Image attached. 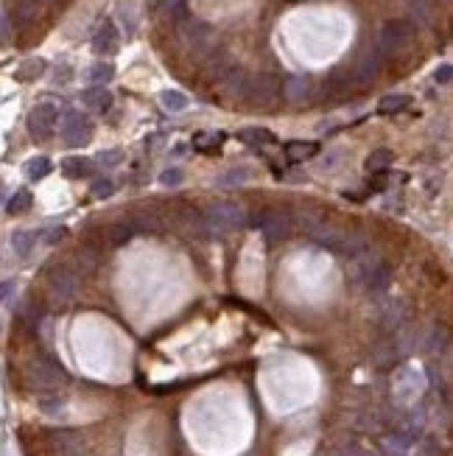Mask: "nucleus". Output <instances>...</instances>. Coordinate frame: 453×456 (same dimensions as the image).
I'll list each match as a JSON object with an SVG mask.
<instances>
[{
	"instance_id": "1a4fd4ad",
	"label": "nucleus",
	"mask_w": 453,
	"mask_h": 456,
	"mask_svg": "<svg viewBox=\"0 0 453 456\" xmlns=\"http://www.w3.org/2000/svg\"><path fill=\"white\" fill-rule=\"evenodd\" d=\"M92 51H95L98 56H112V54L118 51V28H115L112 20H104V23L98 25V31H95V37H92Z\"/></svg>"
},
{
	"instance_id": "aec40b11",
	"label": "nucleus",
	"mask_w": 453,
	"mask_h": 456,
	"mask_svg": "<svg viewBox=\"0 0 453 456\" xmlns=\"http://www.w3.org/2000/svg\"><path fill=\"white\" fill-rule=\"evenodd\" d=\"M34 244H37V232H25V229H20V232H14V235H11V249L17 252V258H28V255H31V249H34Z\"/></svg>"
},
{
	"instance_id": "7ed1b4c3",
	"label": "nucleus",
	"mask_w": 453,
	"mask_h": 456,
	"mask_svg": "<svg viewBox=\"0 0 453 456\" xmlns=\"http://www.w3.org/2000/svg\"><path fill=\"white\" fill-rule=\"evenodd\" d=\"M59 135H62L65 146L81 149V146H87V143L92 140V121H90L87 115H81L78 109H71V112L65 115L62 126H59Z\"/></svg>"
},
{
	"instance_id": "9d476101",
	"label": "nucleus",
	"mask_w": 453,
	"mask_h": 456,
	"mask_svg": "<svg viewBox=\"0 0 453 456\" xmlns=\"http://www.w3.org/2000/svg\"><path fill=\"white\" fill-rule=\"evenodd\" d=\"M392 277H394L392 263L389 260H375V263H370V269L364 275V286L370 292H386L392 286Z\"/></svg>"
},
{
	"instance_id": "f257e3e1",
	"label": "nucleus",
	"mask_w": 453,
	"mask_h": 456,
	"mask_svg": "<svg viewBox=\"0 0 453 456\" xmlns=\"http://www.w3.org/2000/svg\"><path fill=\"white\" fill-rule=\"evenodd\" d=\"M243 222H246V213L235 202H213L205 210V224L210 229V238H222L226 232L238 229Z\"/></svg>"
},
{
	"instance_id": "bb28decb",
	"label": "nucleus",
	"mask_w": 453,
	"mask_h": 456,
	"mask_svg": "<svg viewBox=\"0 0 453 456\" xmlns=\"http://www.w3.org/2000/svg\"><path fill=\"white\" fill-rule=\"evenodd\" d=\"M31 202H34V196H31L25 188H20V191L6 202V210H8L11 216H17V213H25V210L31 208Z\"/></svg>"
},
{
	"instance_id": "c756f323",
	"label": "nucleus",
	"mask_w": 453,
	"mask_h": 456,
	"mask_svg": "<svg viewBox=\"0 0 453 456\" xmlns=\"http://www.w3.org/2000/svg\"><path fill=\"white\" fill-rule=\"evenodd\" d=\"M76 263H78L81 272H92V269L98 266V252L90 249V246H84V249L76 252Z\"/></svg>"
},
{
	"instance_id": "4c0bfd02",
	"label": "nucleus",
	"mask_w": 453,
	"mask_h": 456,
	"mask_svg": "<svg viewBox=\"0 0 453 456\" xmlns=\"http://www.w3.org/2000/svg\"><path fill=\"white\" fill-rule=\"evenodd\" d=\"M11 289H14V283H11V280H3V283H0V303L11 294Z\"/></svg>"
},
{
	"instance_id": "a211bd4d",
	"label": "nucleus",
	"mask_w": 453,
	"mask_h": 456,
	"mask_svg": "<svg viewBox=\"0 0 453 456\" xmlns=\"http://www.w3.org/2000/svg\"><path fill=\"white\" fill-rule=\"evenodd\" d=\"M31 376H34L37 383H59V380L65 378V376H62V370H59L56 364H51V361H37Z\"/></svg>"
},
{
	"instance_id": "20e7f679",
	"label": "nucleus",
	"mask_w": 453,
	"mask_h": 456,
	"mask_svg": "<svg viewBox=\"0 0 453 456\" xmlns=\"http://www.w3.org/2000/svg\"><path fill=\"white\" fill-rule=\"evenodd\" d=\"M56 124H59V107L51 101H42L28 112V132L34 140H48Z\"/></svg>"
},
{
	"instance_id": "6e6552de",
	"label": "nucleus",
	"mask_w": 453,
	"mask_h": 456,
	"mask_svg": "<svg viewBox=\"0 0 453 456\" xmlns=\"http://www.w3.org/2000/svg\"><path fill=\"white\" fill-rule=\"evenodd\" d=\"M51 292H54V297L56 300H71L76 292H78V275H76L71 266H59V269H54V275H51Z\"/></svg>"
},
{
	"instance_id": "f3484780",
	"label": "nucleus",
	"mask_w": 453,
	"mask_h": 456,
	"mask_svg": "<svg viewBox=\"0 0 453 456\" xmlns=\"http://www.w3.org/2000/svg\"><path fill=\"white\" fill-rule=\"evenodd\" d=\"M316 152H319V143H305V140H291L286 146L289 162H305V160H310Z\"/></svg>"
},
{
	"instance_id": "7c9ffc66",
	"label": "nucleus",
	"mask_w": 453,
	"mask_h": 456,
	"mask_svg": "<svg viewBox=\"0 0 453 456\" xmlns=\"http://www.w3.org/2000/svg\"><path fill=\"white\" fill-rule=\"evenodd\" d=\"M403 319H406V305H403V303H389V308H386V316H383V325H386V328H397Z\"/></svg>"
},
{
	"instance_id": "423d86ee",
	"label": "nucleus",
	"mask_w": 453,
	"mask_h": 456,
	"mask_svg": "<svg viewBox=\"0 0 453 456\" xmlns=\"http://www.w3.org/2000/svg\"><path fill=\"white\" fill-rule=\"evenodd\" d=\"M179 28H182V37L188 40V45H191L193 51H205V48L213 45V28H210L207 23L193 20V17L188 14V17L179 23Z\"/></svg>"
},
{
	"instance_id": "58836bf2",
	"label": "nucleus",
	"mask_w": 453,
	"mask_h": 456,
	"mask_svg": "<svg viewBox=\"0 0 453 456\" xmlns=\"http://www.w3.org/2000/svg\"><path fill=\"white\" fill-rule=\"evenodd\" d=\"M62 235H65V229H54V232L48 235V244H56V241H62Z\"/></svg>"
},
{
	"instance_id": "c9c22d12",
	"label": "nucleus",
	"mask_w": 453,
	"mask_h": 456,
	"mask_svg": "<svg viewBox=\"0 0 453 456\" xmlns=\"http://www.w3.org/2000/svg\"><path fill=\"white\" fill-rule=\"evenodd\" d=\"M112 193H115L112 179H98V182L92 185V196H95V199H109Z\"/></svg>"
},
{
	"instance_id": "2eb2a0df",
	"label": "nucleus",
	"mask_w": 453,
	"mask_h": 456,
	"mask_svg": "<svg viewBox=\"0 0 453 456\" xmlns=\"http://www.w3.org/2000/svg\"><path fill=\"white\" fill-rule=\"evenodd\" d=\"M283 92H286V98H289L291 104H302V101H308V95H310V78L308 76H291L286 84H283Z\"/></svg>"
},
{
	"instance_id": "f03ea898",
	"label": "nucleus",
	"mask_w": 453,
	"mask_h": 456,
	"mask_svg": "<svg viewBox=\"0 0 453 456\" xmlns=\"http://www.w3.org/2000/svg\"><path fill=\"white\" fill-rule=\"evenodd\" d=\"M414 34H417V28L409 20H389L380 28L375 51L380 56H397V54H403L414 42Z\"/></svg>"
},
{
	"instance_id": "72a5a7b5",
	"label": "nucleus",
	"mask_w": 453,
	"mask_h": 456,
	"mask_svg": "<svg viewBox=\"0 0 453 456\" xmlns=\"http://www.w3.org/2000/svg\"><path fill=\"white\" fill-rule=\"evenodd\" d=\"M159 182H162L165 188H176V185L185 182V174H182L179 168H165V171L159 174Z\"/></svg>"
},
{
	"instance_id": "473e14b6",
	"label": "nucleus",
	"mask_w": 453,
	"mask_h": 456,
	"mask_svg": "<svg viewBox=\"0 0 453 456\" xmlns=\"http://www.w3.org/2000/svg\"><path fill=\"white\" fill-rule=\"evenodd\" d=\"M246 179H249V171L246 168H232L229 174H224L219 179V185H224V188H229V185H243Z\"/></svg>"
},
{
	"instance_id": "cd10ccee",
	"label": "nucleus",
	"mask_w": 453,
	"mask_h": 456,
	"mask_svg": "<svg viewBox=\"0 0 453 456\" xmlns=\"http://www.w3.org/2000/svg\"><path fill=\"white\" fill-rule=\"evenodd\" d=\"M162 14L165 17H171L174 23H182L185 17H188V3L185 0H162Z\"/></svg>"
},
{
	"instance_id": "e433bc0d",
	"label": "nucleus",
	"mask_w": 453,
	"mask_h": 456,
	"mask_svg": "<svg viewBox=\"0 0 453 456\" xmlns=\"http://www.w3.org/2000/svg\"><path fill=\"white\" fill-rule=\"evenodd\" d=\"M451 76H453V68L445 62V65H440L437 68V73H434V81L437 84H451Z\"/></svg>"
},
{
	"instance_id": "c85d7f7f",
	"label": "nucleus",
	"mask_w": 453,
	"mask_h": 456,
	"mask_svg": "<svg viewBox=\"0 0 453 456\" xmlns=\"http://www.w3.org/2000/svg\"><path fill=\"white\" fill-rule=\"evenodd\" d=\"M132 235H135V229L129 224H112L109 227V244L112 246H126L132 241Z\"/></svg>"
},
{
	"instance_id": "2f4dec72",
	"label": "nucleus",
	"mask_w": 453,
	"mask_h": 456,
	"mask_svg": "<svg viewBox=\"0 0 453 456\" xmlns=\"http://www.w3.org/2000/svg\"><path fill=\"white\" fill-rule=\"evenodd\" d=\"M95 162L104 165V168H115V165L123 162V152H121V149H107V152H101L95 157Z\"/></svg>"
},
{
	"instance_id": "f8f14e48",
	"label": "nucleus",
	"mask_w": 453,
	"mask_h": 456,
	"mask_svg": "<svg viewBox=\"0 0 453 456\" xmlns=\"http://www.w3.org/2000/svg\"><path fill=\"white\" fill-rule=\"evenodd\" d=\"M222 78H224V92L229 95V98H246L249 76H246L241 68H229Z\"/></svg>"
},
{
	"instance_id": "ddd939ff",
	"label": "nucleus",
	"mask_w": 453,
	"mask_h": 456,
	"mask_svg": "<svg viewBox=\"0 0 453 456\" xmlns=\"http://www.w3.org/2000/svg\"><path fill=\"white\" fill-rule=\"evenodd\" d=\"M92 171H95V165L87 157H65L62 160V174L68 179H87V176H92Z\"/></svg>"
},
{
	"instance_id": "39448f33",
	"label": "nucleus",
	"mask_w": 453,
	"mask_h": 456,
	"mask_svg": "<svg viewBox=\"0 0 453 456\" xmlns=\"http://www.w3.org/2000/svg\"><path fill=\"white\" fill-rule=\"evenodd\" d=\"M255 227L266 235L269 244H277V241L289 238V232H291V219H289L283 210H269V213H263V216L255 222Z\"/></svg>"
},
{
	"instance_id": "393cba45",
	"label": "nucleus",
	"mask_w": 453,
	"mask_h": 456,
	"mask_svg": "<svg viewBox=\"0 0 453 456\" xmlns=\"http://www.w3.org/2000/svg\"><path fill=\"white\" fill-rule=\"evenodd\" d=\"M42 73H45V59H28V62H23L17 68L14 76L20 78V81H34V78H40Z\"/></svg>"
},
{
	"instance_id": "a878e982",
	"label": "nucleus",
	"mask_w": 453,
	"mask_h": 456,
	"mask_svg": "<svg viewBox=\"0 0 453 456\" xmlns=\"http://www.w3.org/2000/svg\"><path fill=\"white\" fill-rule=\"evenodd\" d=\"M222 140H224V135L222 132H199L196 138H193V146L199 149V152H219V146H222Z\"/></svg>"
},
{
	"instance_id": "dca6fc26",
	"label": "nucleus",
	"mask_w": 453,
	"mask_h": 456,
	"mask_svg": "<svg viewBox=\"0 0 453 456\" xmlns=\"http://www.w3.org/2000/svg\"><path fill=\"white\" fill-rule=\"evenodd\" d=\"M238 140L241 143H249V146H274L277 143V138L272 135V132H266V129H243V132H238Z\"/></svg>"
},
{
	"instance_id": "412c9836",
	"label": "nucleus",
	"mask_w": 453,
	"mask_h": 456,
	"mask_svg": "<svg viewBox=\"0 0 453 456\" xmlns=\"http://www.w3.org/2000/svg\"><path fill=\"white\" fill-rule=\"evenodd\" d=\"M159 101H162V107H165L168 112H185L188 104H191V98H188L185 92H179V90H165V92L159 95Z\"/></svg>"
},
{
	"instance_id": "b1692460",
	"label": "nucleus",
	"mask_w": 453,
	"mask_h": 456,
	"mask_svg": "<svg viewBox=\"0 0 453 456\" xmlns=\"http://www.w3.org/2000/svg\"><path fill=\"white\" fill-rule=\"evenodd\" d=\"M87 78H90L95 87H104L107 81H112V78H115V68H112L109 62H95V65L87 71Z\"/></svg>"
},
{
	"instance_id": "5701e85b",
	"label": "nucleus",
	"mask_w": 453,
	"mask_h": 456,
	"mask_svg": "<svg viewBox=\"0 0 453 456\" xmlns=\"http://www.w3.org/2000/svg\"><path fill=\"white\" fill-rule=\"evenodd\" d=\"M392 162H394V154L389 152V149H375V152L367 157L364 165H367L370 174H380V171H386Z\"/></svg>"
},
{
	"instance_id": "4be33fe9",
	"label": "nucleus",
	"mask_w": 453,
	"mask_h": 456,
	"mask_svg": "<svg viewBox=\"0 0 453 456\" xmlns=\"http://www.w3.org/2000/svg\"><path fill=\"white\" fill-rule=\"evenodd\" d=\"M54 171V162L48 160V157H31L28 162H25V174H28V179H45L48 174Z\"/></svg>"
},
{
	"instance_id": "4468645a",
	"label": "nucleus",
	"mask_w": 453,
	"mask_h": 456,
	"mask_svg": "<svg viewBox=\"0 0 453 456\" xmlns=\"http://www.w3.org/2000/svg\"><path fill=\"white\" fill-rule=\"evenodd\" d=\"M81 101L95 112H107L112 107V92L107 87H90V90L81 92Z\"/></svg>"
},
{
	"instance_id": "f704fd0d",
	"label": "nucleus",
	"mask_w": 453,
	"mask_h": 456,
	"mask_svg": "<svg viewBox=\"0 0 453 456\" xmlns=\"http://www.w3.org/2000/svg\"><path fill=\"white\" fill-rule=\"evenodd\" d=\"M347 81H342V78H330V81H325V98H339V95H344L347 92Z\"/></svg>"
},
{
	"instance_id": "9b49d317",
	"label": "nucleus",
	"mask_w": 453,
	"mask_h": 456,
	"mask_svg": "<svg viewBox=\"0 0 453 456\" xmlns=\"http://www.w3.org/2000/svg\"><path fill=\"white\" fill-rule=\"evenodd\" d=\"M380 68H383V56H380L378 51H367V54L358 59V65H356V81H358V84L375 81L378 73H380Z\"/></svg>"
},
{
	"instance_id": "0eeeda50",
	"label": "nucleus",
	"mask_w": 453,
	"mask_h": 456,
	"mask_svg": "<svg viewBox=\"0 0 453 456\" xmlns=\"http://www.w3.org/2000/svg\"><path fill=\"white\" fill-rule=\"evenodd\" d=\"M280 92V78L272 73H260V76L249 78V90L246 98H252L255 104H272Z\"/></svg>"
},
{
	"instance_id": "6ab92c4d",
	"label": "nucleus",
	"mask_w": 453,
	"mask_h": 456,
	"mask_svg": "<svg viewBox=\"0 0 453 456\" xmlns=\"http://www.w3.org/2000/svg\"><path fill=\"white\" fill-rule=\"evenodd\" d=\"M409 104H411L409 95H383L380 104H378V112L380 115H397V112L409 109Z\"/></svg>"
}]
</instances>
